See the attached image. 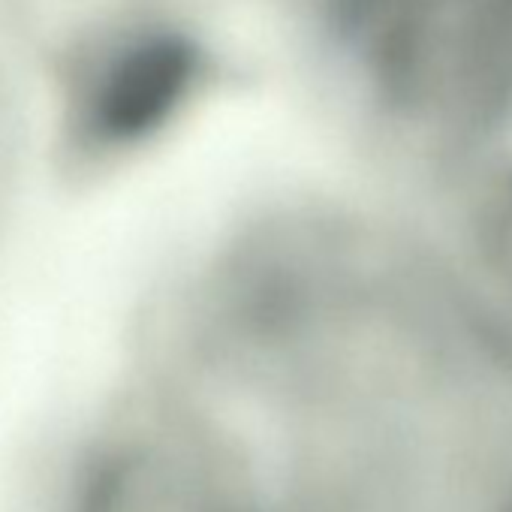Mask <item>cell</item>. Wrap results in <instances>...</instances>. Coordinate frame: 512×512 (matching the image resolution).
<instances>
[{"mask_svg": "<svg viewBox=\"0 0 512 512\" xmlns=\"http://www.w3.org/2000/svg\"><path fill=\"white\" fill-rule=\"evenodd\" d=\"M353 0H37L43 28L85 82L263 61L338 40Z\"/></svg>", "mask_w": 512, "mask_h": 512, "instance_id": "obj_1", "label": "cell"}, {"mask_svg": "<svg viewBox=\"0 0 512 512\" xmlns=\"http://www.w3.org/2000/svg\"><path fill=\"white\" fill-rule=\"evenodd\" d=\"M88 512H211V503L169 458L133 455L97 479Z\"/></svg>", "mask_w": 512, "mask_h": 512, "instance_id": "obj_2", "label": "cell"}, {"mask_svg": "<svg viewBox=\"0 0 512 512\" xmlns=\"http://www.w3.org/2000/svg\"><path fill=\"white\" fill-rule=\"evenodd\" d=\"M49 67L52 49L37 0H0V118L40 88Z\"/></svg>", "mask_w": 512, "mask_h": 512, "instance_id": "obj_3", "label": "cell"}, {"mask_svg": "<svg viewBox=\"0 0 512 512\" xmlns=\"http://www.w3.org/2000/svg\"><path fill=\"white\" fill-rule=\"evenodd\" d=\"M473 241L485 266L512 293V166L497 172L476 199Z\"/></svg>", "mask_w": 512, "mask_h": 512, "instance_id": "obj_4", "label": "cell"}, {"mask_svg": "<svg viewBox=\"0 0 512 512\" xmlns=\"http://www.w3.org/2000/svg\"><path fill=\"white\" fill-rule=\"evenodd\" d=\"M509 512H512V506H509Z\"/></svg>", "mask_w": 512, "mask_h": 512, "instance_id": "obj_5", "label": "cell"}]
</instances>
